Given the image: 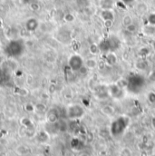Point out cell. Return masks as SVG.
I'll return each mask as SVG.
<instances>
[{"label":"cell","instance_id":"obj_29","mask_svg":"<svg viewBox=\"0 0 155 156\" xmlns=\"http://www.w3.org/2000/svg\"><path fill=\"white\" fill-rule=\"evenodd\" d=\"M30 7H31V9L34 10V11H37L39 8H40V6H39V5L37 3H31Z\"/></svg>","mask_w":155,"mask_h":156},{"label":"cell","instance_id":"obj_30","mask_svg":"<svg viewBox=\"0 0 155 156\" xmlns=\"http://www.w3.org/2000/svg\"><path fill=\"white\" fill-rule=\"evenodd\" d=\"M148 78H149V80H150L151 82H155V70L152 71V72L150 73Z\"/></svg>","mask_w":155,"mask_h":156},{"label":"cell","instance_id":"obj_23","mask_svg":"<svg viewBox=\"0 0 155 156\" xmlns=\"http://www.w3.org/2000/svg\"><path fill=\"white\" fill-rule=\"evenodd\" d=\"M35 109L38 112H44L46 110V106L42 103H38L35 105Z\"/></svg>","mask_w":155,"mask_h":156},{"label":"cell","instance_id":"obj_31","mask_svg":"<svg viewBox=\"0 0 155 156\" xmlns=\"http://www.w3.org/2000/svg\"><path fill=\"white\" fill-rule=\"evenodd\" d=\"M26 110L28 112H33L35 110V106H33L32 105H26Z\"/></svg>","mask_w":155,"mask_h":156},{"label":"cell","instance_id":"obj_3","mask_svg":"<svg viewBox=\"0 0 155 156\" xmlns=\"http://www.w3.org/2000/svg\"><path fill=\"white\" fill-rule=\"evenodd\" d=\"M7 51L9 52L10 55H20L22 52L16 50V49H19V50H22V45L19 42H16V41H13L11 42V44L7 46Z\"/></svg>","mask_w":155,"mask_h":156},{"label":"cell","instance_id":"obj_2","mask_svg":"<svg viewBox=\"0 0 155 156\" xmlns=\"http://www.w3.org/2000/svg\"><path fill=\"white\" fill-rule=\"evenodd\" d=\"M83 109L78 105H74L70 106L68 108V111H67L68 116L72 118V119L81 117L83 115Z\"/></svg>","mask_w":155,"mask_h":156},{"label":"cell","instance_id":"obj_21","mask_svg":"<svg viewBox=\"0 0 155 156\" xmlns=\"http://www.w3.org/2000/svg\"><path fill=\"white\" fill-rule=\"evenodd\" d=\"M120 156H132V151L127 148V147H124L121 150L120 152Z\"/></svg>","mask_w":155,"mask_h":156},{"label":"cell","instance_id":"obj_13","mask_svg":"<svg viewBox=\"0 0 155 156\" xmlns=\"http://www.w3.org/2000/svg\"><path fill=\"white\" fill-rule=\"evenodd\" d=\"M150 54V49L146 46H143L138 50V55L140 58H146Z\"/></svg>","mask_w":155,"mask_h":156},{"label":"cell","instance_id":"obj_10","mask_svg":"<svg viewBox=\"0 0 155 156\" xmlns=\"http://www.w3.org/2000/svg\"><path fill=\"white\" fill-rule=\"evenodd\" d=\"M148 67V63L146 62L145 58H140L135 62V68L139 71H145Z\"/></svg>","mask_w":155,"mask_h":156},{"label":"cell","instance_id":"obj_19","mask_svg":"<svg viewBox=\"0 0 155 156\" xmlns=\"http://www.w3.org/2000/svg\"><path fill=\"white\" fill-rule=\"evenodd\" d=\"M37 139H38L39 142L44 143V142H46L47 139H48V134H47L45 132H41V133H39L38 136H37Z\"/></svg>","mask_w":155,"mask_h":156},{"label":"cell","instance_id":"obj_6","mask_svg":"<svg viewBox=\"0 0 155 156\" xmlns=\"http://www.w3.org/2000/svg\"><path fill=\"white\" fill-rule=\"evenodd\" d=\"M101 18L103 21L105 20H114V12L113 9H106V10H102L101 12Z\"/></svg>","mask_w":155,"mask_h":156},{"label":"cell","instance_id":"obj_34","mask_svg":"<svg viewBox=\"0 0 155 156\" xmlns=\"http://www.w3.org/2000/svg\"><path fill=\"white\" fill-rule=\"evenodd\" d=\"M123 1H124V2H125V4H126V3H130V2H132V0H123Z\"/></svg>","mask_w":155,"mask_h":156},{"label":"cell","instance_id":"obj_16","mask_svg":"<svg viewBox=\"0 0 155 156\" xmlns=\"http://www.w3.org/2000/svg\"><path fill=\"white\" fill-rule=\"evenodd\" d=\"M132 23H133V19L132 17L130 16V15H125L123 17H122V25L126 27H128L129 25H131Z\"/></svg>","mask_w":155,"mask_h":156},{"label":"cell","instance_id":"obj_18","mask_svg":"<svg viewBox=\"0 0 155 156\" xmlns=\"http://www.w3.org/2000/svg\"><path fill=\"white\" fill-rule=\"evenodd\" d=\"M125 28H126L127 32H129L130 34H134V33L137 31V29H138L137 26H136L134 23H132L131 25H129V26H128V27H126Z\"/></svg>","mask_w":155,"mask_h":156},{"label":"cell","instance_id":"obj_15","mask_svg":"<svg viewBox=\"0 0 155 156\" xmlns=\"http://www.w3.org/2000/svg\"><path fill=\"white\" fill-rule=\"evenodd\" d=\"M115 84L120 89L123 90V89H125L128 86V81L126 79H124V78H120L115 83Z\"/></svg>","mask_w":155,"mask_h":156},{"label":"cell","instance_id":"obj_36","mask_svg":"<svg viewBox=\"0 0 155 156\" xmlns=\"http://www.w3.org/2000/svg\"><path fill=\"white\" fill-rule=\"evenodd\" d=\"M142 156H146V154H145V153H143V154H142Z\"/></svg>","mask_w":155,"mask_h":156},{"label":"cell","instance_id":"obj_9","mask_svg":"<svg viewBox=\"0 0 155 156\" xmlns=\"http://www.w3.org/2000/svg\"><path fill=\"white\" fill-rule=\"evenodd\" d=\"M38 27V21L36 18H29L26 21V27L28 31H35Z\"/></svg>","mask_w":155,"mask_h":156},{"label":"cell","instance_id":"obj_1","mask_svg":"<svg viewBox=\"0 0 155 156\" xmlns=\"http://www.w3.org/2000/svg\"><path fill=\"white\" fill-rule=\"evenodd\" d=\"M68 65H69L70 68L73 71H79V69L84 65V62H83V60L82 59V57L80 55H73L69 58Z\"/></svg>","mask_w":155,"mask_h":156},{"label":"cell","instance_id":"obj_17","mask_svg":"<svg viewBox=\"0 0 155 156\" xmlns=\"http://www.w3.org/2000/svg\"><path fill=\"white\" fill-rule=\"evenodd\" d=\"M136 10L139 14H143L147 11V5L145 3H139L136 5Z\"/></svg>","mask_w":155,"mask_h":156},{"label":"cell","instance_id":"obj_25","mask_svg":"<svg viewBox=\"0 0 155 156\" xmlns=\"http://www.w3.org/2000/svg\"><path fill=\"white\" fill-rule=\"evenodd\" d=\"M21 122L23 123V125H25L26 127H30V126H33V124H32V122L28 119V118H23L22 119V121H21Z\"/></svg>","mask_w":155,"mask_h":156},{"label":"cell","instance_id":"obj_8","mask_svg":"<svg viewBox=\"0 0 155 156\" xmlns=\"http://www.w3.org/2000/svg\"><path fill=\"white\" fill-rule=\"evenodd\" d=\"M115 0H101L100 1V7L102 10L106 9H113L115 5Z\"/></svg>","mask_w":155,"mask_h":156},{"label":"cell","instance_id":"obj_28","mask_svg":"<svg viewBox=\"0 0 155 156\" xmlns=\"http://www.w3.org/2000/svg\"><path fill=\"white\" fill-rule=\"evenodd\" d=\"M78 2H79V4H80L82 6H83V7L88 6L89 4H90V0H78Z\"/></svg>","mask_w":155,"mask_h":156},{"label":"cell","instance_id":"obj_4","mask_svg":"<svg viewBox=\"0 0 155 156\" xmlns=\"http://www.w3.org/2000/svg\"><path fill=\"white\" fill-rule=\"evenodd\" d=\"M46 117H47V120L50 123H55L57 122L58 119H59V114H58V111L55 108L53 109H50L47 114H46Z\"/></svg>","mask_w":155,"mask_h":156},{"label":"cell","instance_id":"obj_7","mask_svg":"<svg viewBox=\"0 0 155 156\" xmlns=\"http://www.w3.org/2000/svg\"><path fill=\"white\" fill-rule=\"evenodd\" d=\"M84 66L89 70H94L98 67V61L94 57H89L84 61Z\"/></svg>","mask_w":155,"mask_h":156},{"label":"cell","instance_id":"obj_35","mask_svg":"<svg viewBox=\"0 0 155 156\" xmlns=\"http://www.w3.org/2000/svg\"><path fill=\"white\" fill-rule=\"evenodd\" d=\"M0 156H5V154H4L2 152H0Z\"/></svg>","mask_w":155,"mask_h":156},{"label":"cell","instance_id":"obj_27","mask_svg":"<svg viewBox=\"0 0 155 156\" xmlns=\"http://www.w3.org/2000/svg\"><path fill=\"white\" fill-rule=\"evenodd\" d=\"M88 71H89V69H88L84 65H83V66L79 69V73H80L81 75H86Z\"/></svg>","mask_w":155,"mask_h":156},{"label":"cell","instance_id":"obj_26","mask_svg":"<svg viewBox=\"0 0 155 156\" xmlns=\"http://www.w3.org/2000/svg\"><path fill=\"white\" fill-rule=\"evenodd\" d=\"M113 25H114V21H113V20H105V21H104V26L106 28L112 27Z\"/></svg>","mask_w":155,"mask_h":156},{"label":"cell","instance_id":"obj_22","mask_svg":"<svg viewBox=\"0 0 155 156\" xmlns=\"http://www.w3.org/2000/svg\"><path fill=\"white\" fill-rule=\"evenodd\" d=\"M64 19H65V21H66V22H68V23H71V22H74V21H75L76 17H75V16H74L73 14L67 13V14L65 15Z\"/></svg>","mask_w":155,"mask_h":156},{"label":"cell","instance_id":"obj_12","mask_svg":"<svg viewBox=\"0 0 155 156\" xmlns=\"http://www.w3.org/2000/svg\"><path fill=\"white\" fill-rule=\"evenodd\" d=\"M100 45L95 44V43H93L89 45V53L92 55H97L100 52Z\"/></svg>","mask_w":155,"mask_h":156},{"label":"cell","instance_id":"obj_24","mask_svg":"<svg viewBox=\"0 0 155 156\" xmlns=\"http://www.w3.org/2000/svg\"><path fill=\"white\" fill-rule=\"evenodd\" d=\"M147 20H148V22H149L150 25L155 26V13L150 14V15L148 16V17H147Z\"/></svg>","mask_w":155,"mask_h":156},{"label":"cell","instance_id":"obj_20","mask_svg":"<svg viewBox=\"0 0 155 156\" xmlns=\"http://www.w3.org/2000/svg\"><path fill=\"white\" fill-rule=\"evenodd\" d=\"M147 100L149 101L150 104L155 105V92H149L147 94Z\"/></svg>","mask_w":155,"mask_h":156},{"label":"cell","instance_id":"obj_5","mask_svg":"<svg viewBox=\"0 0 155 156\" xmlns=\"http://www.w3.org/2000/svg\"><path fill=\"white\" fill-rule=\"evenodd\" d=\"M118 62L117 55L114 52H109L105 55V64L108 66H114Z\"/></svg>","mask_w":155,"mask_h":156},{"label":"cell","instance_id":"obj_11","mask_svg":"<svg viewBox=\"0 0 155 156\" xmlns=\"http://www.w3.org/2000/svg\"><path fill=\"white\" fill-rule=\"evenodd\" d=\"M143 32L145 36L147 37H153L155 35V26L152 25H146L145 27H143Z\"/></svg>","mask_w":155,"mask_h":156},{"label":"cell","instance_id":"obj_32","mask_svg":"<svg viewBox=\"0 0 155 156\" xmlns=\"http://www.w3.org/2000/svg\"><path fill=\"white\" fill-rule=\"evenodd\" d=\"M153 52H155V40L153 41Z\"/></svg>","mask_w":155,"mask_h":156},{"label":"cell","instance_id":"obj_14","mask_svg":"<svg viewBox=\"0 0 155 156\" xmlns=\"http://www.w3.org/2000/svg\"><path fill=\"white\" fill-rule=\"evenodd\" d=\"M102 112L105 115H108V116H111L114 114L115 110L113 106L111 105H105L102 108Z\"/></svg>","mask_w":155,"mask_h":156},{"label":"cell","instance_id":"obj_33","mask_svg":"<svg viewBox=\"0 0 155 156\" xmlns=\"http://www.w3.org/2000/svg\"><path fill=\"white\" fill-rule=\"evenodd\" d=\"M152 57H153V61H154V62H155V52H154V53H153V55H152Z\"/></svg>","mask_w":155,"mask_h":156}]
</instances>
